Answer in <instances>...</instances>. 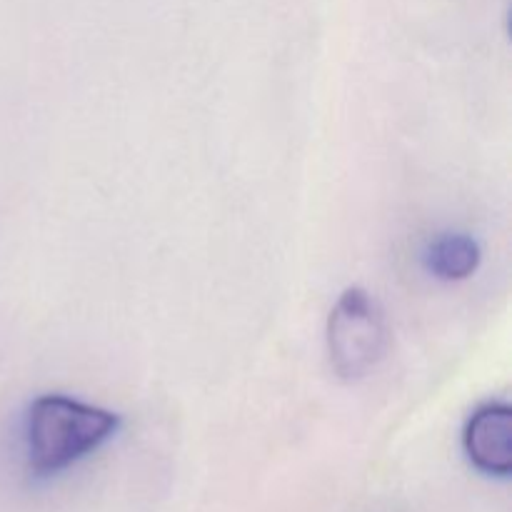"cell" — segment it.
Listing matches in <instances>:
<instances>
[{
    "label": "cell",
    "mask_w": 512,
    "mask_h": 512,
    "mask_svg": "<svg viewBox=\"0 0 512 512\" xmlns=\"http://www.w3.org/2000/svg\"><path fill=\"white\" fill-rule=\"evenodd\" d=\"M120 425L123 420L113 410L63 393L40 395L25 413L23 443L28 468L38 478L65 473L113 440Z\"/></svg>",
    "instance_id": "obj_1"
},
{
    "label": "cell",
    "mask_w": 512,
    "mask_h": 512,
    "mask_svg": "<svg viewBox=\"0 0 512 512\" xmlns=\"http://www.w3.org/2000/svg\"><path fill=\"white\" fill-rule=\"evenodd\" d=\"M330 368L345 383H358L378 370L390 350V325L385 310L365 288H348L328 315Z\"/></svg>",
    "instance_id": "obj_2"
},
{
    "label": "cell",
    "mask_w": 512,
    "mask_h": 512,
    "mask_svg": "<svg viewBox=\"0 0 512 512\" xmlns=\"http://www.w3.org/2000/svg\"><path fill=\"white\" fill-rule=\"evenodd\" d=\"M463 450L468 463L488 478L508 480L512 473V410L503 400L478 405L465 420Z\"/></svg>",
    "instance_id": "obj_3"
},
{
    "label": "cell",
    "mask_w": 512,
    "mask_h": 512,
    "mask_svg": "<svg viewBox=\"0 0 512 512\" xmlns=\"http://www.w3.org/2000/svg\"><path fill=\"white\" fill-rule=\"evenodd\" d=\"M423 263L433 278L443 283H460L478 273L483 263V248L473 235L450 230L430 240L423 253Z\"/></svg>",
    "instance_id": "obj_4"
}]
</instances>
